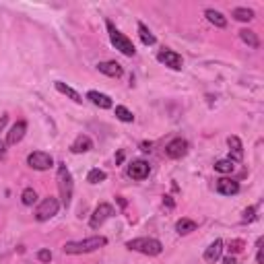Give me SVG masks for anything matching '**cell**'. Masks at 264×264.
Listing matches in <instances>:
<instances>
[{"mask_svg": "<svg viewBox=\"0 0 264 264\" xmlns=\"http://www.w3.org/2000/svg\"><path fill=\"white\" fill-rule=\"evenodd\" d=\"M87 99H89L93 105L101 107V109H109V107L114 105V103H112V97L105 95V93H99V91H89V93H87Z\"/></svg>", "mask_w": 264, "mask_h": 264, "instance_id": "obj_14", "label": "cell"}, {"mask_svg": "<svg viewBox=\"0 0 264 264\" xmlns=\"http://www.w3.org/2000/svg\"><path fill=\"white\" fill-rule=\"evenodd\" d=\"M204 17H206V21L211 23V25H215V27H227V19L223 17V12H219V10H215V8H206L204 10Z\"/></svg>", "mask_w": 264, "mask_h": 264, "instance_id": "obj_18", "label": "cell"}, {"mask_svg": "<svg viewBox=\"0 0 264 264\" xmlns=\"http://www.w3.org/2000/svg\"><path fill=\"white\" fill-rule=\"evenodd\" d=\"M56 184L60 192V204L62 206H71L73 202V192H75V182H73V174L68 172L64 163H58V174H56Z\"/></svg>", "mask_w": 264, "mask_h": 264, "instance_id": "obj_2", "label": "cell"}, {"mask_svg": "<svg viewBox=\"0 0 264 264\" xmlns=\"http://www.w3.org/2000/svg\"><path fill=\"white\" fill-rule=\"evenodd\" d=\"M21 202H23L25 206H33V204L37 202V192H35L33 188H25L23 194H21Z\"/></svg>", "mask_w": 264, "mask_h": 264, "instance_id": "obj_26", "label": "cell"}, {"mask_svg": "<svg viewBox=\"0 0 264 264\" xmlns=\"http://www.w3.org/2000/svg\"><path fill=\"white\" fill-rule=\"evenodd\" d=\"M107 244V238L105 235H91L87 240H79V242H66L62 246L64 254H71V256H79V254H89V252H95Z\"/></svg>", "mask_w": 264, "mask_h": 264, "instance_id": "obj_1", "label": "cell"}, {"mask_svg": "<svg viewBox=\"0 0 264 264\" xmlns=\"http://www.w3.org/2000/svg\"><path fill=\"white\" fill-rule=\"evenodd\" d=\"M37 260L39 262H50L52 260V252H50V250H39V252H37Z\"/></svg>", "mask_w": 264, "mask_h": 264, "instance_id": "obj_31", "label": "cell"}, {"mask_svg": "<svg viewBox=\"0 0 264 264\" xmlns=\"http://www.w3.org/2000/svg\"><path fill=\"white\" fill-rule=\"evenodd\" d=\"M186 153H188V143L184 138H174V141L165 145V155L170 159H182Z\"/></svg>", "mask_w": 264, "mask_h": 264, "instance_id": "obj_9", "label": "cell"}, {"mask_svg": "<svg viewBox=\"0 0 264 264\" xmlns=\"http://www.w3.org/2000/svg\"><path fill=\"white\" fill-rule=\"evenodd\" d=\"M233 170H235V163L231 159H219L215 163V172L219 174H233Z\"/></svg>", "mask_w": 264, "mask_h": 264, "instance_id": "obj_24", "label": "cell"}, {"mask_svg": "<svg viewBox=\"0 0 264 264\" xmlns=\"http://www.w3.org/2000/svg\"><path fill=\"white\" fill-rule=\"evenodd\" d=\"M58 211H60L58 198L48 196V198H44V200L37 204V208H35V219L39 221V223H44V221H50L52 217H56Z\"/></svg>", "mask_w": 264, "mask_h": 264, "instance_id": "obj_5", "label": "cell"}, {"mask_svg": "<svg viewBox=\"0 0 264 264\" xmlns=\"http://www.w3.org/2000/svg\"><path fill=\"white\" fill-rule=\"evenodd\" d=\"M157 60L161 62V64H165V66H170L172 71H182L184 68V60H182V56H179L177 52H174V50H161L159 54H157Z\"/></svg>", "mask_w": 264, "mask_h": 264, "instance_id": "obj_8", "label": "cell"}, {"mask_svg": "<svg viewBox=\"0 0 264 264\" xmlns=\"http://www.w3.org/2000/svg\"><path fill=\"white\" fill-rule=\"evenodd\" d=\"M217 192L223 194V196H235L240 192V184L235 179H229V177H219L217 179Z\"/></svg>", "mask_w": 264, "mask_h": 264, "instance_id": "obj_11", "label": "cell"}, {"mask_svg": "<svg viewBox=\"0 0 264 264\" xmlns=\"http://www.w3.org/2000/svg\"><path fill=\"white\" fill-rule=\"evenodd\" d=\"M105 177H107V174H105L103 170L95 168V170H91V172L87 174V182H89V184H101V182H105Z\"/></svg>", "mask_w": 264, "mask_h": 264, "instance_id": "obj_25", "label": "cell"}, {"mask_svg": "<svg viewBox=\"0 0 264 264\" xmlns=\"http://www.w3.org/2000/svg\"><path fill=\"white\" fill-rule=\"evenodd\" d=\"M107 25V33H109V39H112V44L118 52H122L124 56H134L136 54V48L132 44V39H128L126 35H124L120 29H116V25L112 21H105Z\"/></svg>", "mask_w": 264, "mask_h": 264, "instance_id": "obj_4", "label": "cell"}, {"mask_svg": "<svg viewBox=\"0 0 264 264\" xmlns=\"http://www.w3.org/2000/svg\"><path fill=\"white\" fill-rule=\"evenodd\" d=\"M262 244H264V240L260 238L258 244H256V262H258V264L264 262V248H262Z\"/></svg>", "mask_w": 264, "mask_h": 264, "instance_id": "obj_29", "label": "cell"}, {"mask_svg": "<svg viewBox=\"0 0 264 264\" xmlns=\"http://www.w3.org/2000/svg\"><path fill=\"white\" fill-rule=\"evenodd\" d=\"M231 17L235 21H242V23H250L254 19V10L252 8H246V6H238L231 10Z\"/></svg>", "mask_w": 264, "mask_h": 264, "instance_id": "obj_21", "label": "cell"}, {"mask_svg": "<svg viewBox=\"0 0 264 264\" xmlns=\"http://www.w3.org/2000/svg\"><path fill=\"white\" fill-rule=\"evenodd\" d=\"M116 215V211H114V206L109 204V202H101V204H97L95 206V211H93V215H91V219H89V227L91 229H99L107 219H112Z\"/></svg>", "mask_w": 264, "mask_h": 264, "instance_id": "obj_6", "label": "cell"}, {"mask_svg": "<svg viewBox=\"0 0 264 264\" xmlns=\"http://www.w3.org/2000/svg\"><path fill=\"white\" fill-rule=\"evenodd\" d=\"M54 87H56V91H58V93H62V95H66V97H71V99H73L75 103H81V101H83V97H81V95H79L73 87L64 85L62 81H56V83H54Z\"/></svg>", "mask_w": 264, "mask_h": 264, "instance_id": "obj_20", "label": "cell"}, {"mask_svg": "<svg viewBox=\"0 0 264 264\" xmlns=\"http://www.w3.org/2000/svg\"><path fill=\"white\" fill-rule=\"evenodd\" d=\"M91 149H93V141H91L87 134L77 136V141L71 145V151L77 153V155H79V153H87V151H91Z\"/></svg>", "mask_w": 264, "mask_h": 264, "instance_id": "obj_17", "label": "cell"}, {"mask_svg": "<svg viewBox=\"0 0 264 264\" xmlns=\"http://www.w3.org/2000/svg\"><path fill=\"white\" fill-rule=\"evenodd\" d=\"M97 68H99V73H103V75H107V77H114V79H118V77H122V66L116 62V60H105V62H99L97 64Z\"/></svg>", "mask_w": 264, "mask_h": 264, "instance_id": "obj_16", "label": "cell"}, {"mask_svg": "<svg viewBox=\"0 0 264 264\" xmlns=\"http://www.w3.org/2000/svg\"><path fill=\"white\" fill-rule=\"evenodd\" d=\"M223 264H238V260H235L233 256H227V258H223Z\"/></svg>", "mask_w": 264, "mask_h": 264, "instance_id": "obj_35", "label": "cell"}, {"mask_svg": "<svg viewBox=\"0 0 264 264\" xmlns=\"http://www.w3.org/2000/svg\"><path fill=\"white\" fill-rule=\"evenodd\" d=\"M141 151L143 153H151L153 151V143H141Z\"/></svg>", "mask_w": 264, "mask_h": 264, "instance_id": "obj_34", "label": "cell"}, {"mask_svg": "<svg viewBox=\"0 0 264 264\" xmlns=\"http://www.w3.org/2000/svg\"><path fill=\"white\" fill-rule=\"evenodd\" d=\"M126 174H128V177H132V179H145V177H149V174H151V168H149V163L147 161H143V159H136V161H132L130 165H128V170H126Z\"/></svg>", "mask_w": 264, "mask_h": 264, "instance_id": "obj_10", "label": "cell"}, {"mask_svg": "<svg viewBox=\"0 0 264 264\" xmlns=\"http://www.w3.org/2000/svg\"><path fill=\"white\" fill-rule=\"evenodd\" d=\"M221 254H223V240H215L211 246L204 250V262L215 264L221 258Z\"/></svg>", "mask_w": 264, "mask_h": 264, "instance_id": "obj_13", "label": "cell"}, {"mask_svg": "<svg viewBox=\"0 0 264 264\" xmlns=\"http://www.w3.org/2000/svg\"><path fill=\"white\" fill-rule=\"evenodd\" d=\"M6 124H8V116L2 114V116H0V132H2V130L6 128Z\"/></svg>", "mask_w": 264, "mask_h": 264, "instance_id": "obj_33", "label": "cell"}, {"mask_svg": "<svg viewBox=\"0 0 264 264\" xmlns=\"http://www.w3.org/2000/svg\"><path fill=\"white\" fill-rule=\"evenodd\" d=\"M138 35H141V41H143L145 46H155L157 39H155V35L151 33V29L145 23H138Z\"/></svg>", "mask_w": 264, "mask_h": 264, "instance_id": "obj_23", "label": "cell"}, {"mask_svg": "<svg viewBox=\"0 0 264 264\" xmlns=\"http://www.w3.org/2000/svg\"><path fill=\"white\" fill-rule=\"evenodd\" d=\"M6 141H0V159H4L6 157Z\"/></svg>", "mask_w": 264, "mask_h": 264, "instance_id": "obj_32", "label": "cell"}, {"mask_svg": "<svg viewBox=\"0 0 264 264\" xmlns=\"http://www.w3.org/2000/svg\"><path fill=\"white\" fill-rule=\"evenodd\" d=\"M27 165L31 170H37V172H46L50 168H54V157L46 151H33L27 155Z\"/></svg>", "mask_w": 264, "mask_h": 264, "instance_id": "obj_7", "label": "cell"}, {"mask_svg": "<svg viewBox=\"0 0 264 264\" xmlns=\"http://www.w3.org/2000/svg\"><path fill=\"white\" fill-rule=\"evenodd\" d=\"M240 37H242L244 44H248L252 50H258V48H260V39H258V35H256L252 29H242V31H240Z\"/></svg>", "mask_w": 264, "mask_h": 264, "instance_id": "obj_22", "label": "cell"}, {"mask_svg": "<svg viewBox=\"0 0 264 264\" xmlns=\"http://www.w3.org/2000/svg\"><path fill=\"white\" fill-rule=\"evenodd\" d=\"M116 118L120 122H134V114L124 105H116Z\"/></svg>", "mask_w": 264, "mask_h": 264, "instance_id": "obj_27", "label": "cell"}, {"mask_svg": "<svg viewBox=\"0 0 264 264\" xmlns=\"http://www.w3.org/2000/svg\"><path fill=\"white\" fill-rule=\"evenodd\" d=\"M25 132H27V122H25V120H19V122L15 124V126L10 128V132L6 134V145L12 147V145L21 143V141H23V136H25Z\"/></svg>", "mask_w": 264, "mask_h": 264, "instance_id": "obj_12", "label": "cell"}, {"mask_svg": "<svg viewBox=\"0 0 264 264\" xmlns=\"http://www.w3.org/2000/svg\"><path fill=\"white\" fill-rule=\"evenodd\" d=\"M242 250H244V242H242V240H233V242L229 244V252H233V254L242 252Z\"/></svg>", "mask_w": 264, "mask_h": 264, "instance_id": "obj_30", "label": "cell"}, {"mask_svg": "<svg viewBox=\"0 0 264 264\" xmlns=\"http://www.w3.org/2000/svg\"><path fill=\"white\" fill-rule=\"evenodd\" d=\"M227 145H229V159L231 161H242L244 159V145L240 141V136H229Z\"/></svg>", "mask_w": 264, "mask_h": 264, "instance_id": "obj_15", "label": "cell"}, {"mask_svg": "<svg viewBox=\"0 0 264 264\" xmlns=\"http://www.w3.org/2000/svg\"><path fill=\"white\" fill-rule=\"evenodd\" d=\"M196 227H198V223L196 221H192V219H179L177 223H176V231L179 233V235H188V233H192V231H196Z\"/></svg>", "mask_w": 264, "mask_h": 264, "instance_id": "obj_19", "label": "cell"}, {"mask_svg": "<svg viewBox=\"0 0 264 264\" xmlns=\"http://www.w3.org/2000/svg\"><path fill=\"white\" fill-rule=\"evenodd\" d=\"M124 161V151H118V155H116V163H122Z\"/></svg>", "mask_w": 264, "mask_h": 264, "instance_id": "obj_36", "label": "cell"}, {"mask_svg": "<svg viewBox=\"0 0 264 264\" xmlns=\"http://www.w3.org/2000/svg\"><path fill=\"white\" fill-rule=\"evenodd\" d=\"M126 248L132 252H141L145 256H159L163 252V244L155 238H136L126 242Z\"/></svg>", "mask_w": 264, "mask_h": 264, "instance_id": "obj_3", "label": "cell"}, {"mask_svg": "<svg viewBox=\"0 0 264 264\" xmlns=\"http://www.w3.org/2000/svg\"><path fill=\"white\" fill-rule=\"evenodd\" d=\"M254 219H256V206H248L242 215V221H254Z\"/></svg>", "mask_w": 264, "mask_h": 264, "instance_id": "obj_28", "label": "cell"}]
</instances>
